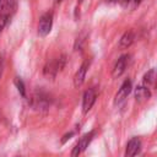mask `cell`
Listing matches in <instances>:
<instances>
[{"label": "cell", "mask_w": 157, "mask_h": 157, "mask_svg": "<svg viewBox=\"0 0 157 157\" xmlns=\"http://www.w3.org/2000/svg\"><path fill=\"white\" fill-rule=\"evenodd\" d=\"M16 11V0H0V31L7 25Z\"/></svg>", "instance_id": "cell-1"}, {"label": "cell", "mask_w": 157, "mask_h": 157, "mask_svg": "<svg viewBox=\"0 0 157 157\" xmlns=\"http://www.w3.org/2000/svg\"><path fill=\"white\" fill-rule=\"evenodd\" d=\"M65 58H66L65 55H61V56H59V58H56V59L47 63V65L44 66V70H43L44 71V75L48 76V77H55V75L58 74V71L63 70V67L65 65V61H66Z\"/></svg>", "instance_id": "cell-2"}, {"label": "cell", "mask_w": 157, "mask_h": 157, "mask_svg": "<svg viewBox=\"0 0 157 157\" xmlns=\"http://www.w3.org/2000/svg\"><path fill=\"white\" fill-rule=\"evenodd\" d=\"M53 26V12L48 11L45 13H43L39 18V23H38V34L40 37H45Z\"/></svg>", "instance_id": "cell-3"}, {"label": "cell", "mask_w": 157, "mask_h": 157, "mask_svg": "<svg viewBox=\"0 0 157 157\" xmlns=\"http://www.w3.org/2000/svg\"><path fill=\"white\" fill-rule=\"evenodd\" d=\"M93 136H94V131H90V132L85 134V135L81 137V140H80V141L75 145V147L72 148L71 157H78L80 153L88 146V144L91 142V140L93 139Z\"/></svg>", "instance_id": "cell-4"}, {"label": "cell", "mask_w": 157, "mask_h": 157, "mask_svg": "<svg viewBox=\"0 0 157 157\" xmlns=\"http://www.w3.org/2000/svg\"><path fill=\"white\" fill-rule=\"evenodd\" d=\"M130 92H131V81H130V80H125V81L123 82V85L120 86V88H119L118 93L115 94L114 104L117 105V104L123 103V102L128 98V96H129V93H130Z\"/></svg>", "instance_id": "cell-5"}, {"label": "cell", "mask_w": 157, "mask_h": 157, "mask_svg": "<svg viewBox=\"0 0 157 157\" xmlns=\"http://www.w3.org/2000/svg\"><path fill=\"white\" fill-rule=\"evenodd\" d=\"M96 102V92L93 88L87 90L83 93V99H82V112L86 114L93 105V103Z\"/></svg>", "instance_id": "cell-6"}, {"label": "cell", "mask_w": 157, "mask_h": 157, "mask_svg": "<svg viewBox=\"0 0 157 157\" xmlns=\"http://www.w3.org/2000/svg\"><path fill=\"white\" fill-rule=\"evenodd\" d=\"M32 105L37 109H47L49 105V98L43 92L36 93L32 98Z\"/></svg>", "instance_id": "cell-7"}, {"label": "cell", "mask_w": 157, "mask_h": 157, "mask_svg": "<svg viewBox=\"0 0 157 157\" xmlns=\"http://www.w3.org/2000/svg\"><path fill=\"white\" fill-rule=\"evenodd\" d=\"M129 55L128 54H124V55H121L119 59H118V61L115 63V65H114V69H113V77H119L124 71H125V69H126V65H128V63H129Z\"/></svg>", "instance_id": "cell-8"}, {"label": "cell", "mask_w": 157, "mask_h": 157, "mask_svg": "<svg viewBox=\"0 0 157 157\" xmlns=\"http://www.w3.org/2000/svg\"><path fill=\"white\" fill-rule=\"evenodd\" d=\"M90 66V60H85L82 63V65L80 66V69L77 70V72L75 74V77H74V85L76 87L81 86L83 83V80H85V76H86V72H87V69Z\"/></svg>", "instance_id": "cell-9"}, {"label": "cell", "mask_w": 157, "mask_h": 157, "mask_svg": "<svg viewBox=\"0 0 157 157\" xmlns=\"http://www.w3.org/2000/svg\"><path fill=\"white\" fill-rule=\"evenodd\" d=\"M141 147V141L139 137H132L128 145H126V151H125V157H134L136 153H139Z\"/></svg>", "instance_id": "cell-10"}, {"label": "cell", "mask_w": 157, "mask_h": 157, "mask_svg": "<svg viewBox=\"0 0 157 157\" xmlns=\"http://www.w3.org/2000/svg\"><path fill=\"white\" fill-rule=\"evenodd\" d=\"M134 39H135V34H134V32L132 31H126L123 36H121V38H120V42H119V47L120 48H128V47H130L132 43H134Z\"/></svg>", "instance_id": "cell-11"}, {"label": "cell", "mask_w": 157, "mask_h": 157, "mask_svg": "<svg viewBox=\"0 0 157 157\" xmlns=\"http://www.w3.org/2000/svg\"><path fill=\"white\" fill-rule=\"evenodd\" d=\"M135 97H136V101L144 102V101H147L151 97V92H150L148 87H146V86H139L136 88V91H135Z\"/></svg>", "instance_id": "cell-12"}, {"label": "cell", "mask_w": 157, "mask_h": 157, "mask_svg": "<svg viewBox=\"0 0 157 157\" xmlns=\"http://www.w3.org/2000/svg\"><path fill=\"white\" fill-rule=\"evenodd\" d=\"M155 80H156V71H155V69H151L144 76V85L146 87H150V86H152L155 83Z\"/></svg>", "instance_id": "cell-13"}, {"label": "cell", "mask_w": 157, "mask_h": 157, "mask_svg": "<svg viewBox=\"0 0 157 157\" xmlns=\"http://www.w3.org/2000/svg\"><path fill=\"white\" fill-rule=\"evenodd\" d=\"M119 2L123 7H125L128 10H134L141 2V0H119Z\"/></svg>", "instance_id": "cell-14"}, {"label": "cell", "mask_w": 157, "mask_h": 157, "mask_svg": "<svg viewBox=\"0 0 157 157\" xmlns=\"http://www.w3.org/2000/svg\"><path fill=\"white\" fill-rule=\"evenodd\" d=\"M15 85L18 90V92L21 93L22 97H26V91H25V85H23V81L20 78V77H16L15 78Z\"/></svg>", "instance_id": "cell-15"}, {"label": "cell", "mask_w": 157, "mask_h": 157, "mask_svg": "<svg viewBox=\"0 0 157 157\" xmlns=\"http://www.w3.org/2000/svg\"><path fill=\"white\" fill-rule=\"evenodd\" d=\"M71 136H74V132H72V131H71V132H69V134H66V135H65V136H64V139H63V140H61V142H63V144H64V142H65V141H66V140H67V139H70V137H71Z\"/></svg>", "instance_id": "cell-16"}, {"label": "cell", "mask_w": 157, "mask_h": 157, "mask_svg": "<svg viewBox=\"0 0 157 157\" xmlns=\"http://www.w3.org/2000/svg\"><path fill=\"white\" fill-rule=\"evenodd\" d=\"M1 70H2V59H1V55H0V75H1Z\"/></svg>", "instance_id": "cell-17"}, {"label": "cell", "mask_w": 157, "mask_h": 157, "mask_svg": "<svg viewBox=\"0 0 157 157\" xmlns=\"http://www.w3.org/2000/svg\"><path fill=\"white\" fill-rule=\"evenodd\" d=\"M107 2H117V1H119V0H105Z\"/></svg>", "instance_id": "cell-18"}, {"label": "cell", "mask_w": 157, "mask_h": 157, "mask_svg": "<svg viewBox=\"0 0 157 157\" xmlns=\"http://www.w3.org/2000/svg\"><path fill=\"white\" fill-rule=\"evenodd\" d=\"M82 1H83V0H78V2H82Z\"/></svg>", "instance_id": "cell-19"}]
</instances>
